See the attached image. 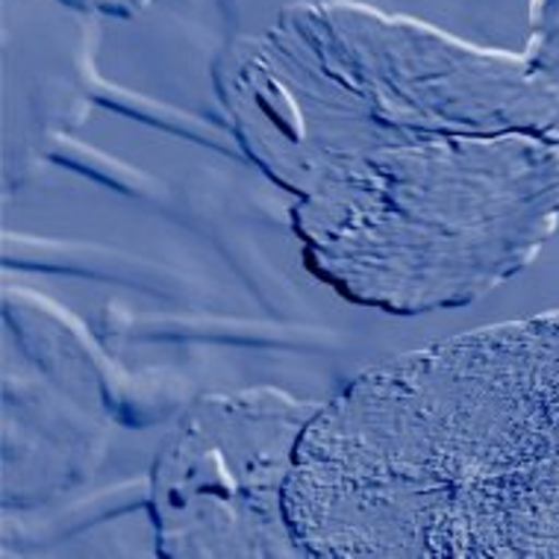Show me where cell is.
Listing matches in <instances>:
<instances>
[{"label": "cell", "mask_w": 559, "mask_h": 559, "mask_svg": "<svg viewBox=\"0 0 559 559\" xmlns=\"http://www.w3.org/2000/svg\"><path fill=\"white\" fill-rule=\"evenodd\" d=\"M527 53H559V0H533V39Z\"/></svg>", "instance_id": "4"}, {"label": "cell", "mask_w": 559, "mask_h": 559, "mask_svg": "<svg viewBox=\"0 0 559 559\" xmlns=\"http://www.w3.org/2000/svg\"><path fill=\"white\" fill-rule=\"evenodd\" d=\"M342 7L350 50L300 21L233 92L241 145L295 198L319 280L362 307H465L536 260L559 222V88L527 53Z\"/></svg>", "instance_id": "1"}, {"label": "cell", "mask_w": 559, "mask_h": 559, "mask_svg": "<svg viewBox=\"0 0 559 559\" xmlns=\"http://www.w3.org/2000/svg\"><path fill=\"white\" fill-rule=\"evenodd\" d=\"M286 512L324 559H559V309L359 371L312 415Z\"/></svg>", "instance_id": "2"}, {"label": "cell", "mask_w": 559, "mask_h": 559, "mask_svg": "<svg viewBox=\"0 0 559 559\" xmlns=\"http://www.w3.org/2000/svg\"><path fill=\"white\" fill-rule=\"evenodd\" d=\"M319 406L269 386L198 397L154 460L156 550L168 559L309 557L286 489Z\"/></svg>", "instance_id": "3"}]
</instances>
